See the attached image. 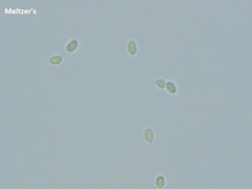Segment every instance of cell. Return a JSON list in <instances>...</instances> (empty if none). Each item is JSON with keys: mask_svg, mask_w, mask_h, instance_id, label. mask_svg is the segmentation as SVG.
Masks as SVG:
<instances>
[{"mask_svg": "<svg viewBox=\"0 0 252 189\" xmlns=\"http://www.w3.org/2000/svg\"><path fill=\"white\" fill-rule=\"evenodd\" d=\"M145 138H146V141L149 142V143H151L152 140H154V133H152L151 129H147L145 132Z\"/></svg>", "mask_w": 252, "mask_h": 189, "instance_id": "6da1fadb", "label": "cell"}, {"mask_svg": "<svg viewBox=\"0 0 252 189\" xmlns=\"http://www.w3.org/2000/svg\"><path fill=\"white\" fill-rule=\"evenodd\" d=\"M128 51H129V53L131 55L136 54L137 52V47H136V43L133 42V41H130L129 43H128Z\"/></svg>", "mask_w": 252, "mask_h": 189, "instance_id": "7a4b0ae2", "label": "cell"}, {"mask_svg": "<svg viewBox=\"0 0 252 189\" xmlns=\"http://www.w3.org/2000/svg\"><path fill=\"white\" fill-rule=\"evenodd\" d=\"M77 41L76 40H73L71 43H69L68 45H67V47H66V50L68 51V52H73V51H75L76 49H77Z\"/></svg>", "mask_w": 252, "mask_h": 189, "instance_id": "3957f363", "label": "cell"}, {"mask_svg": "<svg viewBox=\"0 0 252 189\" xmlns=\"http://www.w3.org/2000/svg\"><path fill=\"white\" fill-rule=\"evenodd\" d=\"M61 61H62V58L59 57V56L53 57V58H51V60H49V62H51L52 64H59Z\"/></svg>", "mask_w": 252, "mask_h": 189, "instance_id": "277c9868", "label": "cell"}, {"mask_svg": "<svg viewBox=\"0 0 252 189\" xmlns=\"http://www.w3.org/2000/svg\"><path fill=\"white\" fill-rule=\"evenodd\" d=\"M166 87H167V89L170 91V92H172V93L175 92V86H174L173 83H171V82H168L167 85H166Z\"/></svg>", "mask_w": 252, "mask_h": 189, "instance_id": "5b68a950", "label": "cell"}, {"mask_svg": "<svg viewBox=\"0 0 252 189\" xmlns=\"http://www.w3.org/2000/svg\"><path fill=\"white\" fill-rule=\"evenodd\" d=\"M157 186L159 188H162L164 186V179L162 176H159V178L157 179Z\"/></svg>", "mask_w": 252, "mask_h": 189, "instance_id": "8992f818", "label": "cell"}, {"mask_svg": "<svg viewBox=\"0 0 252 189\" xmlns=\"http://www.w3.org/2000/svg\"><path fill=\"white\" fill-rule=\"evenodd\" d=\"M156 84H157L158 86H159L160 88H163V87H165V82H164L163 80H157Z\"/></svg>", "mask_w": 252, "mask_h": 189, "instance_id": "52a82bcc", "label": "cell"}]
</instances>
